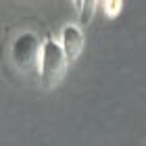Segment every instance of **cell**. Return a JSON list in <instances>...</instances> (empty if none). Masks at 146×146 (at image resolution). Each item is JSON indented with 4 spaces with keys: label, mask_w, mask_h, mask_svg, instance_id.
<instances>
[{
    "label": "cell",
    "mask_w": 146,
    "mask_h": 146,
    "mask_svg": "<svg viewBox=\"0 0 146 146\" xmlns=\"http://www.w3.org/2000/svg\"><path fill=\"white\" fill-rule=\"evenodd\" d=\"M46 31L40 34L36 27H21L11 38L9 44V58L23 77L40 82V65H42V50H44Z\"/></svg>",
    "instance_id": "1"
},
{
    "label": "cell",
    "mask_w": 146,
    "mask_h": 146,
    "mask_svg": "<svg viewBox=\"0 0 146 146\" xmlns=\"http://www.w3.org/2000/svg\"><path fill=\"white\" fill-rule=\"evenodd\" d=\"M67 67H69V61L63 50L61 40L46 34L44 50H42V65H40V86L44 90L56 88L58 82L65 75V71H67Z\"/></svg>",
    "instance_id": "2"
},
{
    "label": "cell",
    "mask_w": 146,
    "mask_h": 146,
    "mask_svg": "<svg viewBox=\"0 0 146 146\" xmlns=\"http://www.w3.org/2000/svg\"><path fill=\"white\" fill-rule=\"evenodd\" d=\"M61 44H63L65 54H67L69 65L75 63L79 58V54H82V50H84V31H82V27L75 25V23L65 25L63 34H61Z\"/></svg>",
    "instance_id": "3"
},
{
    "label": "cell",
    "mask_w": 146,
    "mask_h": 146,
    "mask_svg": "<svg viewBox=\"0 0 146 146\" xmlns=\"http://www.w3.org/2000/svg\"><path fill=\"white\" fill-rule=\"evenodd\" d=\"M94 0H88V2H75V6L79 9V23L82 25H88L92 21V15H94V9H96Z\"/></svg>",
    "instance_id": "4"
},
{
    "label": "cell",
    "mask_w": 146,
    "mask_h": 146,
    "mask_svg": "<svg viewBox=\"0 0 146 146\" xmlns=\"http://www.w3.org/2000/svg\"><path fill=\"white\" fill-rule=\"evenodd\" d=\"M102 9H104V15L115 19L119 13L123 11V2L121 0H107V2H102Z\"/></svg>",
    "instance_id": "5"
}]
</instances>
